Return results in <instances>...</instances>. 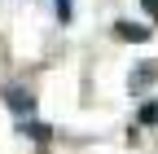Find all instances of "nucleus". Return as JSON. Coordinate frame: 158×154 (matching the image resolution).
<instances>
[{
  "mask_svg": "<svg viewBox=\"0 0 158 154\" xmlns=\"http://www.w3.org/2000/svg\"><path fill=\"white\" fill-rule=\"evenodd\" d=\"M141 5L149 9V18H158V0H141Z\"/></svg>",
  "mask_w": 158,
  "mask_h": 154,
  "instance_id": "6",
  "label": "nucleus"
},
{
  "mask_svg": "<svg viewBox=\"0 0 158 154\" xmlns=\"http://www.w3.org/2000/svg\"><path fill=\"white\" fill-rule=\"evenodd\" d=\"M118 35H123V40H149V31L136 27V22H118Z\"/></svg>",
  "mask_w": 158,
  "mask_h": 154,
  "instance_id": "2",
  "label": "nucleus"
},
{
  "mask_svg": "<svg viewBox=\"0 0 158 154\" xmlns=\"http://www.w3.org/2000/svg\"><path fill=\"white\" fill-rule=\"evenodd\" d=\"M141 123H154L158 128V101H145L141 106Z\"/></svg>",
  "mask_w": 158,
  "mask_h": 154,
  "instance_id": "3",
  "label": "nucleus"
},
{
  "mask_svg": "<svg viewBox=\"0 0 158 154\" xmlns=\"http://www.w3.org/2000/svg\"><path fill=\"white\" fill-rule=\"evenodd\" d=\"M5 101H9V106H13L18 114H27V110L35 106V97H31V92H27V88H9V92H5Z\"/></svg>",
  "mask_w": 158,
  "mask_h": 154,
  "instance_id": "1",
  "label": "nucleus"
},
{
  "mask_svg": "<svg viewBox=\"0 0 158 154\" xmlns=\"http://www.w3.org/2000/svg\"><path fill=\"white\" fill-rule=\"evenodd\" d=\"M22 132L35 137V141H48V128H40V123H22Z\"/></svg>",
  "mask_w": 158,
  "mask_h": 154,
  "instance_id": "4",
  "label": "nucleus"
},
{
  "mask_svg": "<svg viewBox=\"0 0 158 154\" xmlns=\"http://www.w3.org/2000/svg\"><path fill=\"white\" fill-rule=\"evenodd\" d=\"M57 18H62V22H70V0H57Z\"/></svg>",
  "mask_w": 158,
  "mask_h": 154,
  "instance_id": "5",
  "label": "nucleus"
}]
</instances>
